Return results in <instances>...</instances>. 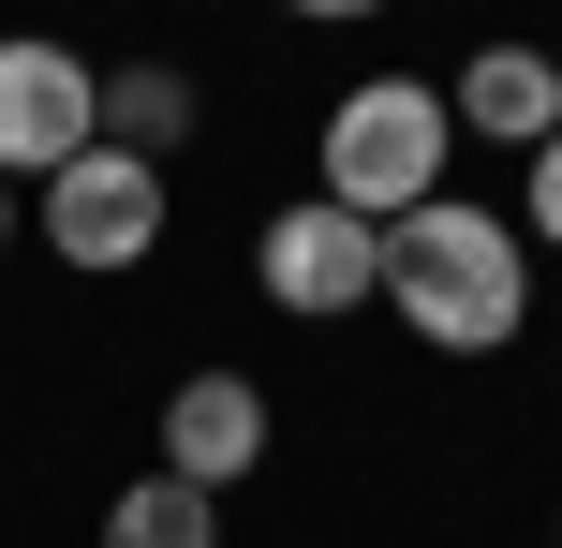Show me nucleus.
I'll return each mask as SVG.
<instances>
[{"label":"nucleus","instance_id":"obj_1","mask_svg":"<svg viewBox=\"0 0 562 548\" xmlns=\"http://www.w3.org/2000/svg\"><path fill=\"white\" fill-rule=\"evenodd\" d=\"M385 312L429 356H504L533 326V237L474 193H429L415 223H385Z\"/></svg>","mask_w":562,"mask_h":548},{"label":"nucleus","instance_id":"obj_2","mask_svg":"<svg viewBox=\"0 0 562 548\" xmlns=\"http://www.w3.org/2000/svg\"><path fill=\"white\" fill-rule=\"evenodd\" d=\"M445 148H459L445 89H429V75H370V89H340L326 134H311V164H326L311 193L356 208V223H415V208L445 193Z\"/></svg>","mask_w":562,"mask_h":548},{"label":"nucleus","instance_id":"obj_3","mask_svg":"<svg viewBox=\"0 0 562 548\" xmlns=\"http://www.w3.org/2000/svg\"><path fill=\"white\" fill-rule=\"evenodd\" d=\"M75 148H104V75L75 45H45V30H0V178L45 193Z\"/></svg>","mask_w":562,"mask_h":548},{"label":"nucleus","instance_id":"obj_4","mask_svg":"<svg viewBox=\"0 0 562 548\" xmlns=\"http://www.w3.org/2000/svg\"><path fill=\"white\" fill-rule=\"evenodd\" d=\"M45 253L89 267V282L148 267V253H164V164H134V148H75V164L45 178Z\"/></svg>","mask_w":562,"mask_h":548},{"label":"nucleus","instance_id":"obj_5","mask_svg":"<svg viewBox=\"0 0 562 548\" xmlns=\"http://www.w3.org/2000/svg\"><path fill=\"white\" fill-rule=\"evenodd\" d=\"M252 282H267L296 326H326V312H356V297H385V223H356V208L296 193V208L252 237Z\"/></svg>","mask_w":562,"mask_h":548},{"label":"nucleus","instance_id":"obj_6","mask_svg":"<svg viewBox=\"0 0 562 548\" xmlns=\"http://www.w3.org/2000/svg\"><path fill=\"white\" fill-rule=\"evenodd\" d=\"M252 460H267V385H252V371H193V385L164 401V474L223 504Z\"/></svg>","mask_w":562,"mask_h":548},{"label":"nucleus","instance_id":"obj_7","mask_svg":"<svg viewBox=\"0 0 562 548\" xmlns=\"http://www.w3.org/2000/svg\"><path fill=\"white\" fill-rule=\"evenodd\" d=\"M445 119L533 164V148L562 134V59H548V45H474V59H459V89H445Z\"/></svg>","mask_w":562,"mask_h":548},{"label":"nucleus","instance_id":"obj_8","mask_svg":"<svg viewBox=\"0 0 562 548\" xmlns=\"http://www.w3.org/2000/svg\"><path fill=\"white\" fill-rule=\"evenodd\" d=\"M178 134H193V75H164V59H134V75H104V148H134V164H164Z\"/></svg>","mask_w":562,"mask_h":548},{"label":"nucleus","instance_id":"obj_9","mask_svg":"<svg viewBox=\"0 0 562 548\" xmlns=\"http://www.w3.org/2000/svg\"><path fill=\"white\" fill-rule=\"evenodd\" d=\"M104 548H223V504L178 490V474H134V490L104 504Z\"/></svg>","mask_w":562,"mask_h":548},{"label":"nucleus","instance_id":"obj_10","mask_svg":"<svg viewBox=\"0 0 562 548\" xmlns=\"http://www.w3.org/2000/svg\"><path fill=\"white\" fill-rule=\"evenodd\" d=\"M518 237H548V253H562V134L518 164Z\"/></svg>","mask_w":562,"mask_h":548},{"label":"nucleus","instance_id":"obj_11","mask_svg":"<svg viewBox=\"0 0 562 548\" xmlns=\"http://www.w3.org/2000/svg\"><path fill=\"white\" fill-rule=\"evenodd\" d=\"M281 15H385V0H281Z\"/></svg>","mask_w":562,"mask_h":548},{"label":"nucleus","instance_id":"obj_12","mask_svg":"<svg viewBox=\"0 0 562 548\" xmlns=\"http://www.w3.org/2000/svg\"><path fill=\"white\" fill-rule=\"evenodd\" d=\"M0 253H15V178H0Z\"/></svg>","mask_w":562,"mask_h":548},{"label":"nucleus","instance_id":"obj_13","mask_svg":"<svg viewBox=\"0 0 562 548\" xmlns=\"http://www.w3.org/2000/svg\"><path fill=\"white\" fill-rule=\"evenodd\" d=\"M548 59H562V30H548Z\"/></svg>","mask_w":562,"mask_h":548}]
</instances>
